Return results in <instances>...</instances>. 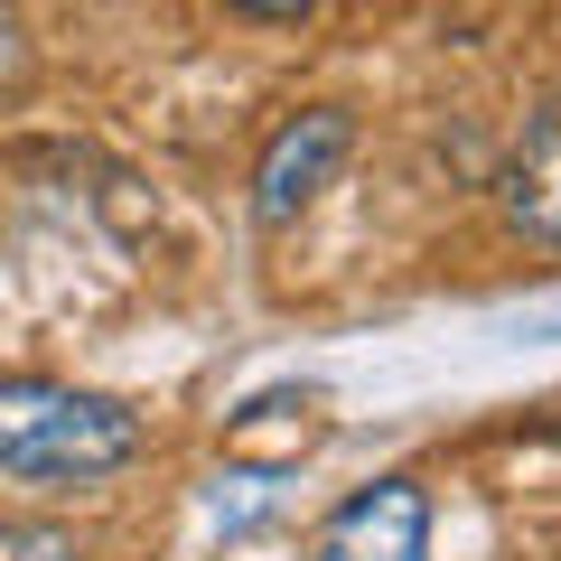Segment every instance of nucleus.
<instances>
[{
  "mask_svg": "<svg viewBox=\"0 0 561 561\" xmlns=\"http://www.w3.org/2000/svg\"><path fill=\"white\" fill-rule=\"evenodd\" d=\"M505 216H515L542 253H561V103L524 122L515 160H505Z\"/></svg>",
  "mask_w": 561,
  "mask_h": 561,
  "instance_id": "obj_4",
  "label": "nucleus"
},
{
  "mask_svg": "<svg viewBox=\"0 0 561 561\" xmlns=\"http://www.w3.org/2000/svg\"><path fill=\"white\" fill-rule=\"evenodd\" d=\"M346 150H356V113H337V103H309V113L280 122L262 140V160H253V225L262 234L300 225L319 206V187L346 169Z\"/></svg>",
  "mask_w": 561,
  "mask_h": 561,
  "instance_id": "obj_2",
  "label": "nucleus"
},
{
  "mask_svg": "<svg viewBox=\"0 0 561 561\" xmlns=\"http://www.w3.org/2000/svg\"><path fill=\"white\" fill-rule=\"evenodd\" d=\"M140 459V412L57 375L0 383V478L20 486H103Z\"/></svg>",
  "mask_w": 561,
  "mask_h": 561,
  "instance_id": "obj_1",
  "label": "nucleus"
},
{
  "mask_svg": "<svg viewBox=\"0 0 561 561\" xmlns=\"http://www.w3.org/2000/svg\"><path fill=\"white\" fill-rule=\"evenodd\" d=\"M225 10H243V20H272V28H290V20H309L319 0H225Z\"/></svg>",
  "mask_w": 561,
  "mask_h": 561,
  "instance_id": "obj_7",
  "label": "nucleus"
},
{
  "mask_svg": "<svg viewBox=\"0 0 561 561\" xmlns=\"http://www.w3.org/2000/svg\"><path fill=\"white\" fill-rule=\"evenodd\" d=\"M309 561H431V486L421 478H375L319 524Z\"/></svg>",
  "mask_w": 561,
  "mask_h": 561,
  "instance_id": "obj_3",
  "label": "nucleus"
},
{
  "mask_svg": "<svg viewBox=\"0 0 561 561\" xmlns=\"http://www.w3.org/2000/svg\"><path fill=\"white\" fill-rule=\"evenodd\" d=\"M0 561H84L66 524H0Z\"/></svg>",
  "mask_w": 561,
  "mask_h": 561,
  "instance_id": "obj_5",
  "label": "nucleus"
},
{
  "mask_svg": "<svg viewBox=\"0 0 561 561\" xmlns=\"http://www.w3.org/2000/svg\"><path fill=\"white\" fill-rule=\"evenodd\" d=\"M28 66H38V47H28V20L10 10V0H0V103L28 84Z\"/></svg>",
  "mask_w": 561,
  "mask_h": 561,
  "instance_id": "obj_6",
  "label": "nucleus"
}]
</instances>
